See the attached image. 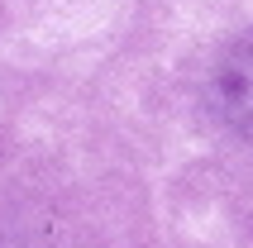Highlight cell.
<instances>
[{
    "instance_id": "cell-1",
    "label": "cell",
    "mask_w": 253,
    "mask_h": 248,
    "mask_svg": "<svg viewBox=\"0 0 253 248\" xmlns=\"http://www.w3.org/2000/svg\"><path fill=\"white\" fill-rule=\"evenodd\" d=\"M211 105L234 134L253 138V34L234 39L220 53L211 72Z\"/></svg>"
}]
</instances>
